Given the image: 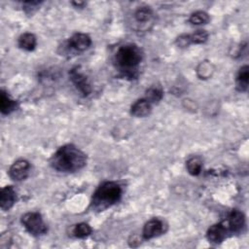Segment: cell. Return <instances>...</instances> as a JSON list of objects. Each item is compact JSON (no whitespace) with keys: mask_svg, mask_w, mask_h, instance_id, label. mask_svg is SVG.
<instances>
[{"mask_svg":"<svg viewBox=\"0 0 249 249\" xmlns=\"http://www.w3.org/2000/svg\"><path fill=\"white\" fill-rule=\"evenodd\" d=\"M176 43L179 47L181 48H185L187 46H189L191 44V41H190V36L189 35H181L177 40H176Z\"/></svg>","mask_w":249,"mask_h":249,"instance_id":"22","label":"cell"},{"mask_svg":"<svg viewBox=\"0 0 249 249\" xmlns=\"http://www.w3.org/2000/svg\"><path fill=\"white\" fill-rule=\"evenodd\" d=\"M131 112L135 117H146L151 112V103L146 99L139 100L132 104Z\"/></svg>","mask_w":249,"mask_h":249,"instance_id":"12","label":"cell"},{"mask_svg":"<svg viewBox=\"0 0 249 249\" xmlns=\"http://www.w3.org/2000/svg\"><path fill=\"white\" fill-rule=\"evenodd\" d=\"M91 44V37L85 33H76L69 39V46L79 52L86 51Z\"/></svg>","mask_w":249,"mask_h":249,"instance_id":"11","label":"cell"},{"mask_svg":"<svg viewBox=\"0 0 249 249\" xmlns=\"http://www.w3.org/2000/svg\"><path fill=\"white\" fill-rule=\"evenodd\" d=\"M122 188L116 182L108 181L102 184L92 199V207L97 211H103L120 201Z\"/></svg>","mask_w":249,"mask_h":249,"instance_id":"3","label":"cell"},{"mask_svg":"<svg viewBox=\"0 0 249 249\" xmlns=\"http://www.w3.org/2000/svg\"><path fill=\"white\" fill-rule=\"evenodd\" d=\"M29 170L30 163L27 160H18L11 165L9 176L15 181H22L29 176Z\"/></svg>","mask_w":249,"mask_h":249,"instance_id":"6","label":"cell"},{"mask_svg":"<svg viewBox=\"0 0 249 249\" xmlns=\"http://www.w3.org/2000/svg\"><path fill=\"white\" fill-rule=\"evenodd\" d=\"M162 99V91L161 88L153 86L146 92V100L150 103H158Z\"/></svg>","mask_w":249,"mask_h":249,"instance_id":"17","label":"cell"},{"mask_svg":"<svg viewBox=\"0 0 249 249\" xmlns=\"http://www.w3.org/2000/svg\"><path fill=\"white\" fill-rule=\"evenodd\" d=\"M226 222L231 233H238L245 225V217L242 212L238 210H233L229 217L226 219Z\"/></svg>","mask_w":249,"mask_h":249,"instance_id":"9","label":"cell"},{"mask_svg":"<svg viewBox=\"0 0 249 249\" xmlns=\"http://www.w3.org/2000/svg\"><path fill=\"white\" fill-rule=\"evenodd\" d=\"M190 36V41L191 44H203L207 41L208 38V33L205 30H198L195 33L189 35Z\"/></svg>","mask_w":249,"mask_h":249,"instance_id":"21","label":"cell"},{"mask_svg":"<svg viewBox=\"0 0 249 249\" xmlns=\"http://www.w3.org/2000/svg\"><path fill=\"white\" fill-rule=\"evenodd\" d=\"M17 107V103L13 101L7 93L4 91L1 92V99H0V109H1L2 114L8 115L13 112Z\"/></svg>","mask_w":249,"mask_h":249,"instance_id":"13","label":"cell"},{"mask_svg":"<svg viewBox=\"0 0 249 249\" xmlns=\"http://www.w3.org/2000/svg\"><path fill=\"white\" fill-rule=\"evenodd\" d=\"M91 233H92V228L86 223L77 224L73 230L74 235L78 238H84V237L90 235Z\"/></svg>","mask_w":249,"mask_h":249,"instance_id":"19","label":"cell"},{"mask_svg":"<svg viewBox=\"0 0 249 249\" xmlns=\"http://www.w3.org/2000/svg\"><path fill=\"white\" fill-rule=\"evenodd\" d=\"M230 233L231 232L227 225V222L226 220H224L218 224L211 226L206 233V237L209 242L218 244L221 243L226 237H228V234Z\"/></svg>","mask_w":249,"mask_h":249,"instance_id":"5","label":"cell"},{"mask_svg":"<svg viewBox=\"0 0 249 249\" xmlns=\"http://www.w3.org/2000/svg\"><path fill=\"white\" fill-rule=\"evenodd\" d=\"M51 167L59 173H76L85 167L87 157L74 145L60 147L51 158Z\"/></svg>","mask_w":249,"mask_h":249,"instance_id":"1","label":"cell"},{"mask_svg":"<svg viewBox=\"0 0 249 249\" xmlns=\"http://www.w3.org/2000/svg\"><path fill=\"white\" fill-rule=\"evenodd\" d=\"M69 74H70V79L73 82V84L83 94V96H85V97L89 96L92 92L91 86L88 83L87 78L79 71L78 67L73 68Z\"/></svg>","mask_w":249,"mask_h":249,"instance_id":"8","label":"cell"},{"mask_svg":"<svg viewBox=\"0 0 249 249\" xmlns=\"http://www.w3.org/2000/svg\"><path fill=\"white\" fill-rule=\"evenodd\" d=\"M22 223L28 232L34 236H41L48 231L41 214L38 212H29L22 217Z\"/></svg>","mask_w":249,"mask_h":249,"instance_id":"4","label":"cell"},{"mask_svg":"<svg viewBox=\"0 0 249 249\" xmlns=\"http://www.w3.org/2000/svg\"><path fill=\"white\" fill-rule=\"evenodd\" d=\"M153 17V12L149 7H140L136 10L134 18L138 23H146Z\"/></svg>","mask_w":249,"mask_h":249,"instance_id":"18","label":"cell"},{"mask_svg":"<svg viewBox=\"0 0 249 249\" xmlns=\"http://www.w3.org/2000/svg\"><path fill=\"white\" fill-rule=\"evenodd\" d=\"M187 170L189 172L190 175L192 176H199L202 172V168H203V161L200 158L198 157H193L191 159H189L187 161L186 163Z\"/></svg>","mask_w":249,"mask_h":249,"instance_id":"16","label":"cell"},{"mask_svg":"<svg viewBox=\"0 0 249 249\" xmlns=\"http://www.w3.org/2000/svg\"><path fill=\"white\" fill-rule=\"evenodd\" d=\"M73 4H75V5H77V6H80V5L84 4V2H73Z\"/></svg>","mask_w":249,"mask_h":249,"instance_id":"23","label":"cell"},{"mask_svg":"<svg viewBox=\"0 0 249 249\" xmlns=\"http://www.w3.org/2000/svg\"><path fill=\"white\" fill-rule=\"evenodd\" d=\"M36 44V37L32 33H24L19 38V46L26 51H33Z\"/></svg>","mask_w":249,"mask_h":249,"instance_id":"15","label":"cell"},{"mask_svg":"<svg viewBox=\"0 0 249 249\" xmlns=\"http://www.w3.org/2000/svg\"><path fill=\"white\" fill-rule=\"evenodd\" d=\"M249 68L247 65L241 67L236 76V88L239 92H245L248 88Z\"/></svg>","mask_w":249,"mask_h":249,"instance_id":"14","label":"cell"},{"mask_svg":"<svg viewBox=\"0 0 249 249\" xmlns=\"http://www.w3.org/2000/svg\"><path fill=\"white\" fill-rule=\"evenodd\" d=\"M209 16L208 14H206L205 12H203V11H198L194 14L191 15L190 19H189V22L193 25H196V26H201V25H205L209 22Z\"/></svg>","mask_w":249,"mask_h":249,"instance_id":"20","label":"cell"},{"mask_svg":"<svg viewBox=\"0 0 249 249\" xmlns=\"http://www.w3.org/2000/svg\"><path fill=\"white\" fill-rule=\"evenodd\" d=\"M165 230H167V226L161 220L152 219L145 224L142 235L144 239H151L163 234Z\"/></svg>","mask_w":249,"mask_h":249,"instance_id":"7","label":"cell"},{"mask_svg":"<svg viewBox=\"0 0 249 249\" xmlns=\"http://www.w3.org/2000/svg\"><path fill=\"white\" fill-rule=\"evenodd\" d=\"M16 191L12 186H6L0 194V206L2 210H9L16 203Z\"/></svg>","mask_w":249,"mask_h":249,"instance_id":"10","label":"cell"},{"mask_svg":"<svg viewBox=\"0 0 249 249\" xmlns=\"http://www.w3.org/2000/svg\"><path fill=\"white\" fill-rule=\"evenodd\" d=\"M142 60L141 50L133 44L122 46L115 55L117 67L126 75L134 78L137 75V66Z\"/></svg>","mask_w":249,"mask_h":249,"instance_id":"2","label":"cell"}]
</instances>
